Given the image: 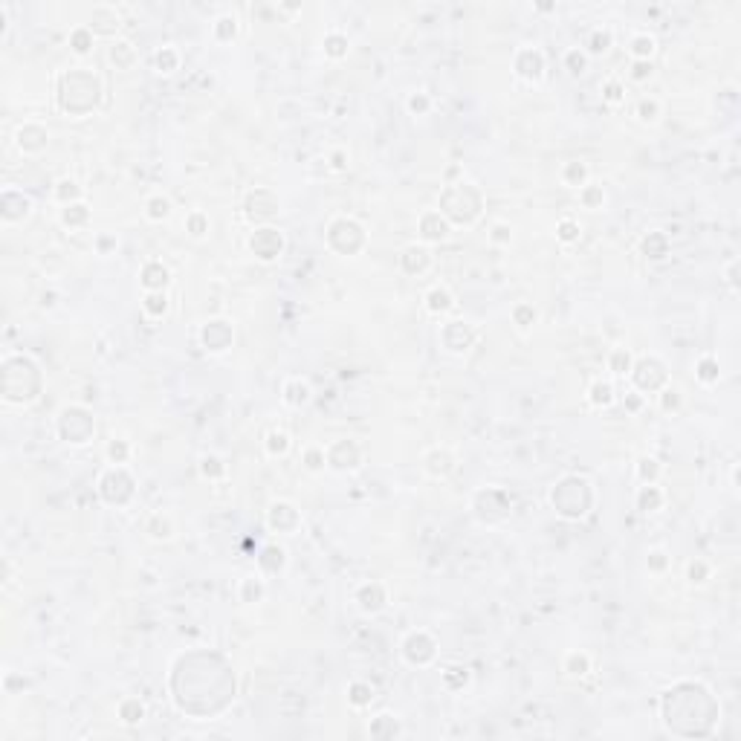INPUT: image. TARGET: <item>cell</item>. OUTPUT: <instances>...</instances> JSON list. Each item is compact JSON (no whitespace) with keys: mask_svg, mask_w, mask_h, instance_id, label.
Listing matches in <instances>:
<instances>
[{"mask_svg":"<svg viewBox=\"0 0 741 741\" xmlns=\"http://www.w3.org/2000/svg\"><path fill=\"white\" fill-rule=\"evenodd\" d=\"M249 249L261 261H275L284 252V235L278 229H273V226H261L249 237Z\"/></svg>","mask_w":741,"mask_h":741,"instance_id":"cell-1","label":"cell"},{"mask_svg":"<svg viewBox=\"0 0 741 741\" xmlns=\"http://www.w3.org/2000/svg\"><path fill=\"white\" fill-rule=\"evenodd\" d=\"M87 27L93 29V35L113 38L119 29H122V15H119V9L110 6V4H99V6H93V12L87 15Z\"/></svg>","mask_w":741,"mask_h":741,"instance_id":"cell-2","label":"cell"},{"mask_svg":"<svg viewBox=\"0 0 741 741\" xmlns=\"http://www.w3.org/2000/svg\"><path fill=\"white\" fill-rule=\"evenodd\" d=\"M544 70H547V61H544V55L536 50V46H533V50H530V46H524V50L516 53V76L527 79V81H542Z\"/></svg>","mask_w":741,"mask_h":741,"instance_id":"cell-3","label":"cell"},{"mask_svg":"<svg viewBox=\"0 0 741 741\" xmlns=\"http://www.w3.org/2000/svg\"><path fill=\"white\" fill-rule=\"evenodd\" d=\"M200 339L206 345V350L211 353H223L229 345H232V327L226 322H206Z\"/></svg>","mask_w":741,"mask_h":741,"instance_id":"cell-4","label":"cell"},{"mask_svg":"<svg viewBox=\"0 0 741 741\" xmlns=\"http://www.w3.org/2000/svg\"><path fill=\"white\" fill-rule=\"evenodd\" d=\"M472 339H475V333H472V327L466 322H449L443 327V345L452 353H464L472 345Z\"/></svg>","mask_w":741,"mask_h":741,"instance_id":"cell-5","label":"cell"},{"mask_svg":"<svg viewBox=\"0 0 741 741\" xmlns=\"http://www.w3.org/2000/svg\"><path fill=\"white\" fill-rule=\"evenodd\" d=\"M139 281H142V290H145V293H159V290H165V287L171 284V273H169L165 264H159V261H148V264L142 267Z\"/></svg>","mask_w":741,"mask_h":741,"instance_id":"cell-6","label":"cell"},{"mask_svg":"<svg viewBox=\"0 0 741 741\" xmlns=\"http://www.w3.org/2000/svg\"><path fill=\"white\" fill-rule=\"evenodd\" d=\"M356 603H360V608L365 614H376L386 608L388 603V594H386V585H379V582H368L362 585L360 591H356Z\"/></svg>","mask_w":741,"mask_h":741,"instance_id":"cell-7","label":"cell"},{"mask_svg":"<svg viewBox=\"0 0 741 741\" xmlns=\"http://www.w3.org/2000/svg\"><path fill=\"white\" fill-rule=\"evenodd\" d=\"M426 310L432 316H446V313H452V310H455V296H452V290L449 287H443V284H435L432 290L426 293Z\"/></svg>","mask_w":741,"mask_h":741,"instance_id":"cell-8","label":"cell"},{"mask_svg":"<svg viewBox=\"0 0 741 741\" xmlns=\"http://www.w3.org/2000/svg\"><path fill=\"white\" fill-rule=\"evenodd\" d=\"M420 232L428 244H438V241H446L449 235V221L443 211H426L420 218Z\"/></svg>","mask_w":741,"mask_h":741,"instance_id":"cell-9","label":"cell"},{"mask_svg":"<svg viewBox=\"0 0 741 741\" xmlns=\"http://www.w3.org/2000/svg\"><path fill=\"white\" fill-rule=\"evenodd\" d=\"M423 464H426V472L432 478H446L452 469H455V455H452L449 449H432L423 458Z\"/></svg>","mask_w":741,"mask_h":741,"instance_id":"cell-10","label":"cell"},{"mask_svg":"<svg viewBox=\"0 0 741 741\" xmlns=\"http://www.w3.org/2000/svg\"><path fill=\"white\" fill-rule=\"evenodd\" d=\"M310 397H313V391H310L307 379L293 376V379H287V382H284V394H281V400H284L287 405L299 409V405H307V402H310Z\"/></svg>","mask_w":741,"mask_h":741,"instance_id":"cell-11","label":"cell"},{"mask_svg":"<svg viewBox=\"0 0 741 741\" xmlns=\"http://www.w3.org/2000/svg\"><path fill=\"white\" fill-rule=\"evenodd\" d=\"M657 53V38L652 32H637L629 41V55L631 61H652V55Z\"/></svg>","mask_w":741,"mask_h":741,"instance_id":"cell-12","label":"cell"},{"mask_svg":"<svg viewBox=\"0 0 741 741\" xmlns=\"http://www.w3.org/2000/svg\"><path fill=\"white\" fill-rule=\"evenodd\" d=\"M70 50H73L76 55H90L96 50V35L93 29L87 27V23H79V27L70 29Z\"/></svg>","mask_w":741,"mask_h":741,"instance_id":"cell-13","label":"cell"},{"mask_svg":"<svg viewBox=\"0 0 741 741\" xmlns=\"http://www.w3.org/2000/svg\"><path fill=\"white\" fill-rule=\"evenodd\" d=\"M562 672H565L568 678H585V675L591 672V655L582 652V649L568 652L565 660H562Z\"/></svg>","mask_w":741,"mask_h":741,"instance_id":"cell-14","label":"cell"},{"mask_svg":"<svg viewBox=\"0 0 741 741\" xmlns=\"http://www.w3.org/2000/svg\"><path fill=\"white\" fill-rule=\"evenodd\" d=\"M145 533L154 539V542H171L174 539V521L171 516H165V513H154L145 524Z\"/></svg>","mask_w":741,"mask_h":741,"instance_id":"cell-15","label":"cell"},{"mask_svg":"<svg viewBox=\"0 0 741 741\" xmlns=\"http://www.w3.org/2000/svg\"><path fill=\"white\" fill-rule=\"evenodd\" d=\"M562 183L568 185V188H582L585 183H588V165L582 162V159H570V162H565L562 165Z\"/></svg>","mask_w":741,"mask_h":741,"instance_id":"cell-16","label":"cell"},{"mask_svg":"<svg viewBox=\"0 0 741 741\" xmlns=\"http://www.w3.org/2000/svg\"><path fill=\"white\" fill-rule=\"evenodd\" d=\"M695 379L701 382V386H715V382L721 379V365H719V360H715V356H709V353H704L701 360L695 362Z\"/></svg>","mask_w":741,"mask_h":741,"instance_id":"cell-17","label":"cell"},{"mask_svg":"<svg viewBox=\"0 0 741 741\" xmlns=\"http://www.w3.org/2000/svg\"><path fill=\"white\" fill-rule=\"evenodd\" d=\"M614 400H617V391H614V386H611L608 379H605V382H603V379H596L594 386L588 388V402L594 405V409H608V405H611Z\"/></svg>","mask_w":741,"mask_h":741,"instance_id":"cell-18","label":"cell"},{"mask_svg":"<svg viewBox=\"0 0 741 741\" xmlns=\"http://www.w3.org/2000/svg\"><path fill=\"white\" fill-rule=\"evenodd\" d=\"M663 492H660V487L657 484H643L640 487V492H637V507L643 510V513H657L660 507H663Z\"/></svg>","mask_w":741,"mask_h":741,"instance_id":"cell-19","label":"cell"},{"mask_svg":"<svg viewBox=\"0 0 741 741\" xmlns=\"http://www.w3.org/2000/svg\"><path fill=\"white\" fill-rule=\"evenodd\" d=\"M142 313L148 319H162L169 313V293L159 290V293H145L142 296Z\"/></svg>","mask_w":741,"mask_h":741,"instance_id":"cell-20","label":"cell"},{"mask_svg":"<svg viewBox=\"0 0 741 741\" xmlns=\"http://www.w3.org/2000/svg\"><path fill=\"white\" fill-rule=\"evenodd\" d=\"M171 200L165 197V195H151L145 200V218L154 221V223H162V221H169L171 218Z\"/></svg>","mask_w":741,"mask_h":741,"instance_id":"cell-21","label":"cell"},{"mask_svg":"<svg viewBox=\"0 0 741 741\" xmlns=\"http://www.w3.org/2000/svg\"><path fill=\"white\" fill-rule=\"evenodd\" d=\"M634 116L640 119L643 125H655L657 119L663 116V105H660V99H655V96H643V99L637 102V107H634Z\"/></svg>","mask_w":741,"mask_h":741,"instance_id":"cell-22","label":"cell"},{"mask_svg":"<svg viewBox=\"0 0 741 741\" xmlns=\"http://www.w3.org/2000/svg\"><path fill=\"white\" fill-rule=\"evenodd\" d=\"M180 67V53L174 50L171 44H165V46H159V50L154 53V70L157 73H174V70Z\"/></svg>","mask_w":741,"mask_h":741,"instance_id":"cell-23","label":"cell"},{"mask_svg":"<svg viewBox=\"0 0 741 741\" xmlns=\"http://www.w3.org/2000/svg\"><path fill=\"white\" fill-rule=\"evenodd\" d=\"M290 446H293V440H290V435H287L284 428H273V432L267 435V440H264V449H267L270 458H284L287 452H290Z\"/></svg>","mask_w":741,"mask_h":741,"instance_id":"cell-24","label":"cell"},{"mask_svg":"<svg viewBox=\"0 0 741 741\" xmlns=\"http://www.w3.org/2000/svg\"><path fill=\"white\" fill-rule=\"evenodd\" d=\"M631 368H634V356L626 348H614L608 356V371L614 376H631Z\"/></svg>","mask_w":741,"mask_h":741,"instance_id":"cell-25","label":"cell"},{"mask_svg":"<svg viewBox=\"0 0 741 741\" xmlns=\"http://www.w3.org/2000/svg\"><path fill=\"white\" fill-rule=\"evenodd\" d=\"M374 698H376V695H374V686L365 683V681H353V683L348 686V701H350V707H356V709L371 707Z\"/></svg>","mask_w":741,"mask_h":741,"instance_id":"cell-26","label":"cell"},{"mask_svg":"<svg viewBox=\"0 0 741 741\" xmlns=\"http://www.w3.org/2000/svg\"><path fill=\"white\" fill-rule=\"evenodd\" d=\"M579 203H582V209H588V211L603 209V206H605V188H603V185H596V183H585V185L579 188Z\"/></svg>","mask_w":741,"mask_h":741,"instance_id":"cell-27","label":"cell"},{"mask_svg":"<svg viewBox=\"0 0 741 741\" xmlns=\"http://www.w3.org/2000/svg\"><path fill=\"white\" fill-rule=\"evenodd\" d=\"M588 55H605L611 46H614V32L611 29H594L591 35H588Z\"/></svg>","mask_w":741,"mask_h":741,"instance_id":"cell-28","label":"cell"},{"mask_svg":"<svg viewBox=\"0 0 741 741\" xmlns=\"http://www.w3.org/2000/svg\"><path fill=\"white\" fill-rule=\"evenodd\" d=\"M119 719H122V724H128V727L139 724L142 719H145V704H142L139 698H125L122 704H119Z\"/></svg>","mask_w":741,"mask_h":741,"instance_id":"cell-29","label":"cell"},{"mask_svg":"<svg viewBox=\"0 0 741 741\" xmlns=\"http://www.w3.org/2000/svg\"><path fill=\"white\" fill-rule=\"evenodd\" d=\"M603 99H605L611 107L623 105V102H626V81L619 79V76H608V79L603 81Z\"/></svg>","mask_w":741,"mask_h":741,"instance_id":"cell-30","label":"cell"},{"mask_svg":"<svg viewBox=\"0 0 741 741\" xmlns=\"http://www.w3.org/2000/svg\"><path fill=\"white\" fill-rule=\"evenodd\" d=\"M348 35H342V32H327L324 35V55L327 58H333V61H339V58H345L348 55Z\"/></svg>","mask_w":741,"mask_h":741,"instance_id":"cell-31","label":"cell"},{"mask_svg":"<svg viewBox=\"0 0 741 741\" xmlns=\"http://www.w3.org/2000/svg\"><path fill=\"white\" fill-rule=\"evenodd\" d=\"M301 464H304L307 472H322L327 466V452H324V446H304Z\"/></svg>","mask_w":741,"mask_h":741,"instance_id":"cell-32","label":"cell"},{"mask_svg":"<svg viewBox=\"0 0 741 741\" xmlns=\"http://www.w3.org/2000/svg\"><path fill=\"white\" fill-rule=\"evenodd\" d=\"M556 237H559V244L570 247V244H577L579 237H582V226L573 221V218H565V221L556 223Z\"/></svg>","mask_w":741,"mask_h":741,"instance_id":"cell-33","label":"cell"},{"mask_svg":"<svg viewBox=\"0 0 741 741\" xmlns=\"http://www.w3.org/2000/svg\"><path fill=\"white\" fill-rule=\"evenodd\" d=\"M709 577H712L709 562H704V559H692V562L686 565V579H689V585H707Z\"/></svg>","mask_w":741,"mask_h":741,"instance_id":"cell-34","label":"cell"},{"mask_svg":"<svg viewBox=\"0 0 741 741\" xmlns=\"http://www.w3.org/2000/svg\"><path fill=\"white\" fill-rule=\"evenodd\" d=\"M87 218H90V211H87L84 203H70V206H64V211H61V223L70 226V229L87 223Z\"/></svg>","mask_w":741,"mask_h":741,"instance_id":"cell-35","label":"cell"},{"mask_svg":"<svg viewBox=\"0 0 741 741\" xmlns=\"http://www.w3.org/2000/svg\"><path fill=\"white\" fill-rule=\"evenodd\" d=\"M565 70L570 76H582L588 70V53L579 50V46H573V50L565 53Z\"/></svg>","mask_w":741,"mask_h":741,"instance_id":"cell-36","label":"cell"},{"mask_svg":"<svg viewBox=\"0 0 741 741\" xmlns=\"http://www.w3.org/2000/svg\"><path fill=\"white\" fill-rule=\"evenodd\" d=\"M211 32H214V38L218 41H232L235 35H237V18L235 15H221L218 20H214V27H211Z\"/></svg>","mask_w":741,"mask_h":741,"instance_id":"cell-37","label":"cell"},{"mask_svg":"<svg viewBox=\"0 0 741 741\" xmlns=\"http://www.w3.org/2000/svg\"><path fill=\"white\" fill-rule=\"evenodd\" d=\"M643 252H646V258H666V237L660 232H649L646 237H643Z\"/></svg>","mask_w":741,"mask_h":741,"instance_id":"cell-38","label":"cell"},{"mask_svg":"<svg viewBox=\"0 0 741 741\" xmlns=\"http://www.w3.org/2000/svg\"><path fill=\"white\" fill-rule=\"evenodd\" d=\"M261 596H264V582H261V577H244L241 579V600L244 603H258Z\"/></svg>","mask_w":741,"mask_h":741,"instance_id":"cell-39","label":"cell"},{"mask_svg":"<svg viewBox=\"0 0 741 741\" xmlns=\"http://www.w3.org/2000/svg\"><path fill=\"white\" fill-rule=\"evenodd\" d=\"M536 319H539V310H536L533 304H527V301L516 304V310H513V322H516L521 330L533 327V324H536Z\"/></svg>","mask_w":741,"mask_h":741,"instance_id":"cell-40","label":"cell"},{"mask_svg":"<svg viewBox=\"0 0 741 741\" xmlns=\"http://www.w3.org/2000/svg\"><path fill=\"white\" fill-rule=\"evenodd\" d=\"M637 478L643 484H657L660 478V464L655 458H640L637 461Z\"/></svg>","mask_w":741,"mask_h":741,"instance_id":"cell-41","label":"cell"},{"mask_svg":"<svg viewBox=\"0 0 741 741\" xmlns=\"http://www.w3.org/2000/svg\"><path fill=\"white\" fill-rule=\"evenodd\" d=\"M185 232L191 237H206L209 235V218L203 211H191L188 218H185Z\"/></svg>","mask_w":741,"mask_h":741,"instance_id":"cell-42","label":"cell"},{"mask_svg":"<svg viewBox=\"0 0 741 741\" xmlns=\"http://www.w3.org/2000/svg\"><path fill=\"white\" fill-rule=\"evenodd\" d=\"M55 197L64 203V206H70V200H79L81 197V188H79V183L76 180H58V185H55Z\"/></svg>","mask_w":741,"mask_h":741,"instance_id":"cell-43","label":"cell"},{"mask_svg":"<svg viewBox=\"0 0 741 741\" xmlns=\"http://www.w3.org/2000/svg\"><path fill=\"white\" fill-rule=\"evenodd\" d=\"M681 405H683V394H681L678 386H666V388L660 391V409H663V412H678Z\"/></svg>","mask_w":741,"mask_h":741,"instance_id":"cell-44","label":"cell"},{"mask_svg":"<svg viewBox=\"0 0 741 741\" xmlns=\"http://www.w3.org/2000/svg\"><path fill=\"white\" fill-rule=\"evenodd\" d=\"M128 455H131V446L125 440H110L107 443V458H110L113 466H122L128 461Z\"/></svg>","mask_w":741,"mask_h":741,"instance_id":"cell-45","label":"cell"},{"mask_svg":"<svg viewBox=\"0 0 741 741\" xmlns=\"http://www.w3.org/2000/svg\"><path fill=\"white\" fill-rule=\"evenodd\" d=\"M200 472H203V478H221V475H226V466L218 455H206L200 461Z\"/></svg>","mask_w":741,"mask_h":741,"instance_id":"cell-46","label":"cell"},{"mask_svg":"<svg viewBox=\"0 0 741 741\" xmlns=\"http://www.w3.org/2000/svg\"><path fill=\"white\" fill-rule=\"evenodd\" d=\"M652 76H655V64L652 61H631V73H629L631 81L643 84V81H649Z\"/></svg>","mask_w":741,"mask_h":741,"instance_id":"cell-47","label":"cell"},{"mask_svg":"<svg viewBox=\"0 0 741 741\" xmlns=\"http://www.w3.org/2000/svg\"><path fill=\"white\" fill-rule=\"evenodd\" d=\"M405 107H409L414 116H423V113L432 110V99H428L426 93H412V96H409V102H405Z\"/></svg>","mask_w":741,"mask_h":741,"instance_id":"cell-48","label":"cell"},{"mask_svg":"<svg viewBox=\"0 0 741 741\" xmlns=\"http://www.w3.org/2000/svg\"><path fill=\"white\" fill-rule=\"evenodd\" d=\"M490 241H492V244H510V241H513V229H510V223H495L492 232H490Z\"/></svg>","mask_w":741,"mask_h":741,"instance_id":"cell-49","label":"cell"},{"mask_svg":"<svg viewBox=\"0 0 741 741\" xmlns=\"http://www.w3.org/2000/svg\"><path fill=\"white\" fill-rule=\"evenodd\" d=\"M666 562H669V559H666V553H663V551H652V553H649V570L660 573V570L666 568Z\"/></svg>","mask_w":741,"mask_h":741,"instance_id":"cell-50","label":"cell"},{"mask_svg":"<svg viewBox=\"0 0 741 741\" xmlns=\"http://www.w3.org/2000/svg\"><path fill=\"white\" fill-rule=\"evenodd\" d=\"M330 165H333L336 171H345V169H348V154H345V151H333V154H330Z\"/></svg>","mask_w":741,"mask_h":741,"instance_id":"cell-51","label":"cell"},{"mask_svg":"<svg viewBox=\"0 0 741 741\" xmlns=\"http://www.w3.org/2000/svg\"><path fill=\"white\" fill-rule=\"evenodd\" d=\"M626 405H629L631 412H640V405H643V397H640L637 391H629V394H626Z\"/></svg>","mask_w":741,"mask_h":741,"instance_id":"cell-52","label":"cell"},{"mask_svg":"<svg viewBox=\"0 0 741 741\" xmlns=\"http://www.w3.org/2000/svg\"><path fill=\"white\" fill-rule=\"evenodd\" d=\"M735 267H738V261L733 258V261H730V264H727V284L733 287V290H735Z\"/></svg>","mask_w":741,"mask_h":741,"instance_id":"cell-53","label":"cell"}]
</instances>
